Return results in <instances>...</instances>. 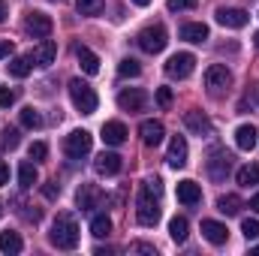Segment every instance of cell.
Masks as SVG:
<instances>
[{
	"label": "cell",
	"mask_w": 259,
	"mask_h": 256,
	"mask_svg": "<svg viewBox=\"0 0 259 256\" xmlns=\"http://www.w3.org/2000/svg\"><path fill=\"white\" fill-rule=\"evenodd\" d=\"M184 127L190 130V133H196V136H211V133H214L211 118H208L205 112H199V109H193V112L184 115Z\"/></svg>",
	"instance_id": "7c38bea8"
},
{
	"label": "cell",
	"mask_w": 259,
	"mask_h": 256,
	"mask_svg": "<svg viewBox=\"0 0 259 256\" xmlns=\"http://www.w3.org/2000/svg\"><path fill=\"white\" fill-rule=\"evenodd\" d=\"M139 196H148V199H157V202H160V196H163V181H160V178H145Z\"/></svg>",
	"instance_id": "1f68e13d"
},
{
	"label": "cell",
	"mask_w": 259,
	"mask_h": 256,
	"mask_svg": "<svg viewBox=\"0 0 259 256\" xmlns=\"http://www.w3.org/2000/svg\"><path fill=\"white\" fill-rule=\"evenodd\" d=\"M75 58H78V66H81L88 75H97V72H100V58H97L88 46H78V49H75Z\"/></svg>",
	"instance_id": "44dd1931"
},
{
	"label": "cell",
	"mask_w": 259,
	"mask_h": 256,
	"mask_svg": "<svg viewBox=\"0 0 259 256\" xmlns=\"http://www.w3.org/2000/svg\"><path fill=\"white\" fill-rule=\"evenodd\" d=\"M235 178H238V184H241V187L259 184V163H247V166H241Z\"/></svg>",
	"instance_id": "83f0119b"
},
{
	"label": "cell",
	"mask_w": 259,
	"mask_h": 256,
	"mask_svg": "<svg viewBox=\"0 0 259 256\" xmlns=\"http://www.w3.org/2000/svg\"><path fill=\"white\" fill-rule=\"evenodd\" d=\"M18 142H21V136H18V130H15V127H6V130H3L0 145H3L6 151H15V148H18Z\"/></svg>",
	"instance_id": "836d02e7"
},
{
	"label": "cell",
	"mask_w": 259,
	"mask_h": 256,
	"mask_svg": "<svg viewBox=\"0 0 259 256\" xmlns=\"http://www.w3.org/2000/svg\"><path fill=\"white\" fill-rule=\"evenodd\" d=\"M30 69H33L30 58H12V61H9V75H12V78H27Z\"/></svg>",
	"instance_id": "f1b7e54d"
},
{
	"label": "cell",
	"mask_w": 259,
	"mask_h": 256,
	"mask_svg": "<svg viewBox=\"0 0 259 256\" xmlns=\"http://www.w3.org/2000/svg\"><path fill=\"white\" fill-rule=\"evenodd\" d=\"M94 253H97V256H112V247H97Z\"/></svg>",
	"instance_id": "f6af8a7d"
},
{
	"label": "cell",
	"mask_w": 259,
	"mask_h": 256,
	"mask_svg": "<svg viewBox=\"0 0 259 256\" xmlns=\"http://www.w3.org/2000/svg\"><path fill=\"white\" fill-rule=\"evenodd\" d=\"M91 145H94V136L88 130H72L64 139V151H66V157H72V160L91 154Z\"/></svg>",
	"instance_id": "277c9868"
},
{
	"label": "cell",
	"mask_w": 259,
	"mask_h": 256,
	"mask_svg": "<svg viewBox=\"0 0 259 256\" xmlns=\"http://www.w3.org/2000/svg\"><path fill=\"white\" fill-rule=\"evenodd\" d=\"M21 127H27V130H39L42 127V115H39V109H33V106L21 109Z\"/></svg>",
	"instance_id": "4dcf8cb0"
},
{
	"label": "cell",
	"mask_w": 259,
	"mask_h": 256,
	"mask_svg": "<svg viewBox=\"0 0 259 256\" xmlns=\"http://www.w3.org/2000/svg\"><path fill=\"white\" fill-rule=\"evenodd\" d=\"M21 247H24V241H21V235L18 232H0V250L3 253H9V256H15V253H21Z\"/></svg>",
	"instance_id": "d4e9b609"
},
{
	"label": "cell",
	"mask_w": 259,
	"mask_h": 256,
	"mask_svg": "<svg viewBox=\"0 0 259 256\" xmlns=\"http://www.w3.org/2000/svg\"><path fill=\"white\" fill-rule=\"evenodd\" d=\"M36 178H39V172H36L33 163H21V166H18V184H21L24 190H30V187L36 184Z\"/></svg>",
	"instance_id": "4316f807"
},
{
	"label": "cell",
	"mask_w": 259,
	"mask_h": 256,
	"mask_svg": "<svg viewBox=\"0 0 259 256\" xmlns=\"http://www.w3.org/2000/svg\"><path fill=\"white\" fill-rule=\"evenodd\" d=\"M157 103L163 109H169L172 106V88H157Z\"/></svg>",
	"instance_id": "f35d334b"
},
{
	"label": "cell",
	"mask_w": 259,
	"mask_h": 256,
	"mask_svg": "<svg viewBox=\"0 0 259 256\" xmlns=\"http://www.w3.org/2000/svg\"><path fill=\"white\" fill-rule=\"evenodd\" d=\"M58 193H61L58 184H46V187H42V196H46V199H58Z\"/></svg>",
	"instance_id": "b9f144b4"
},
{
	"label": "cell",
	"mask_w": 259,
	"mask_h": 256,
	"mask_svg": "<svg viewBox=\"0 0 259 256\" xmlns=\"http://www.w3.org/2000/svg\"><path fill=\"white\" fill-rule=\"evenodd\" d=\"M136 42H139L142 52H148V55H160V52L169 46V33H166L163 24H148V27L136 36Z\"/></svg>",
	"instance_id": "3957f363"
},
{
	"label": "cell",
	"mask_w": 259,
	"mask_h": 256,
	"mask_svg": "<svg viewBox=\"0 0 259 256\" xmlns=\"http://www.w3.org/2000/svg\"><path fill=\"white\" fill-rule=\"evenodd\" d=\"M205 84H208L211 91L229 88V84H232V72H229L223 64H211L208 69H205Z\"/></svg>",
	"instance_id": "8fae6325"
},
{
	"label": "cell",
	"mask_w": 259,
	"mask_h": 256,
	"mask_svg": "<svg viewBox=\"0 0 259 256\" xmlns=\"http://www.w3.org/2000/svg\"><path fill=\"white\" fill-rule=\"evenodd\" d=\"M169 235H172L175 244H184L187 235H190V223H187V217H172V220H169Z\"/></svg>",
	"instance_id": "603a6c76"
},
{
	"label": "cell",
	"mask_w": 259,
	"mask_h": 256,
	"mask_svg": "<svg viewBox=\"0 0 259 256\" xmlns=\"http://www.w3.org/2000/svg\"><path fill=\"white\" fill-rule=\"evenodd\" d=\"M30 64L33 66H52L55 64V58H58V42H52V39H42L30 55Z\"/></svg>",
	"instance_id": "30bf717a"
},
{
	"label": "cell",
	"mask_w": 259,
	"mask_h": 256,
	"mask_svg": "<svg viewBox=\"0 0 259 256\" xmlns=\"http://www.w3.org/2000/svg\"><path fill=\"white\" fill-rule=\"evenodd\" d=\"M196 69V58L190 55V52H178V55H172L169 61H166V75L169 78H190Z\"/></svg>",
	"instance_id": "5b68a950"
},
{
	"label": "cell",
	"mask_w": 259,
	"mask_h": 256,
	"mask_svg": "<svg viewBox=\"0 0 259 256\" xmlns=\"http://www.w3.org/2000/svg\"><path fill=\"white\" fill-rule=\"evenodd\" d=\"M235 145L241 151H253L256 148V127L253 124H241V127L235 130Z\"/></svg>",
	"instance_id": "7402d4cb"
},
{
	"label": "cell",
	"mask_w": 259,
	"mask_h": 256,
	"mask_svg": "<svg viewBox=\"0 0 259 256\" xmlns=\"http://www.w3.org/2000/svg\"><path fill=\"white\" fill-rule=\"evenodd\" d=\"M247 21H250V18H247V12H244V9H217V24H223V27L241 30Z\"/></svg>",
	"instance_id": "9a60e30c"
},
{
	"label": "cell",
	"mask_w": 259,
	"mask_h": 256,
	"mask_svg": "<svg viewBox=\"0 0 259 256\" xmlns=\"http://www.w3.org/2000/svg\"><path fill=\"white\" fill-rule=\"evenodd\" d=\"M130 253H148V256H157V247H154V244H145V241H133V244H130Z\"/></svg>",
	"instance_id": "74e56055"
},
{
	"label": "cell",
	"mask_w": 259,
	"mask_h": 256,
	"mask_svg": "<svg viewBox=\"0 0 259 256\" xmlns=\"http://www.w3.org/2000/svg\"><path fill=\"white\" fill-rule=\"evenodd\" d=\"M205 166H208V175H211L214 181H223V178L232 172V154H226V151H214L211 160H208Z\"/></svg>",
	"instance_id": "52a82bcc"
},
{
	"label": "cell",
	"mask_w": 259,
	"mask_h": 256,
	"mask_svg": "<svg viewBox=\"0 0 259 256\" xmlns=\"http://www.w3.org/2000/svg\"><path fill=\"white\" fill-rule=\"evenodd\" d=\"M202 235H205V241H211L217 247L229 241V229L223 223H217V220H202Z\"/></svg>",
	"instance_id": "2e32d148"
},
{
	"label": "cell",
	"mask_w": 259,
	"mask_h": 256,
	"mask_svg": "<svg viewBox=\"0 0 259 256\" xmlns=\"http://www.w3.org/2000/svg\"><path fill=\"white\" fill-rule=\"evenodd\" d=\"M181 39H187V42H205L208 39V27L202 21H190V24L181 27Z\"/></svg>",
	"instance_id": "cb8c5ba5"
},
{
	"label": "cell",
	"mask_w": 259,
	"mask_h": 256,
	"mask_svg": "<svg viewBox=\"0 0 259 256\" xmlns=\"http://www.w3.org/2000/svg\"><path fill=\"white\" fill-rule=\"evenodd\" d=\"M69 100H72V106L81 112V115H94L97 112V94H94V88L88 84V81H81V78H72L69 81Z\"/></svg>",
	"instance_id": "7a4b0ae2"
},
{
	"label": "cell",
	"mask_w": 259,
	"mask_h": 256,
	"mask_svg": "<svg viewBox=\"0 0 259 256\" xmlns=\"http://www.w3.org/2000/svg\"><path fill=\"white\" fill-rule=\"evenodd\" d=\"M199 0H169V9L172 12H181V9H193Z\"/></svg>",
	"instance_id": "ab89813d"
},
{
	"label": "cell",
	"mask_w": 259,
	"mask_h": 256,
	"mask_svg": "<svg viewBox=\"0 0 259 256\" xmlns=\"http://www.w3.org/2000/svg\"><path fill=\"white\" fill-rule=\"evenodd\" d=\"M142 72V66H139V61H133V58H124L121 64H118V75L121 78H136Z\"/></svg>",
	"instance_id": "d6a6232c"
},
{
	"label": "cell",
	"mask_w": 259,
	"mask_h": 256,
	"mask_svg": "<svg viewBox=\"0 0 259 256\" xmlns=\"http://www.w3.org/2000/svg\"><path fill=\"white\" fill-rule=\"evenodd\" d=\"M241 232H244V238H247V241L259 238V220H250V217H247V220L241 223Z\"/></svg>",
	"instance_id": "d590c367"
},
{
	"label": "cell",
	"mask_w": 259,
	"mask_h": 256,
	"mask_svg": "<svg viewBox=\"0 0 259 256\" xmlns=\"http://www.w3.org/2000/svg\"><path fill=\"white\" fill-rule=\"evenodd\" d=\"M217 211H220V214H226V217H235V214L241 211V199H238L235 193H226V196H220V199H217Z\"/></svg>",
	"instance_id": "484cf974"
},
{
	"label": "cell",
	"mask_w": 259,
	"mask_h": 256,
	"mask_svg": "<svg viewBox=\"0 0 259 256\" xmlns=\"http://www.w3.org/2000/svg\"><path fill=\"white\" fill-rule=\"evenodd\" d=\"M75 9L81 15H97V12H103V0H75Z\"/></svg>",
	"instance_id": "e575fe53"
},
{
	"label": "cell",
	"mask_w": 259,
	"mask_h": 256,
	"mask_svg": "<svg viewBox=\"0 0 259 256\" xmlns=\"http://www.w3.org/2000/svg\"><path fill=\"white\" fill-rule=\"evenodd\" d=\"M3 184H9V166L0 160V187H3Z\"/></svg>",
	"instance_id": "7bdbcfd3"
},
{
	"label": "cell",
	"mask_w": 259,
	"mask_h": 256,
	"mask_svg": "<svg viewBox=\"0 0 259 256\" xmlns=\"http://www.w3.org/2000/svg\"><path fill=\"white\" fill-rule=\"evenodd\" d=\"M49 157V145L46 142H33L30 145V160H46Z\"/></svg>",
	"instance_id": "8d00e7d4"
},
{
	"label": "cell",
	"mask_w": 259,
	"mask_h": 256,
	"mask_svg": "<svg viewBox=\"0 0 259 256\" xmlns=\"http://www.w3.org/2000/svg\"><path fill=\"white\" fill-rule=\"evenodd\" d=\"M103 142L112 145V148L124 145V142H127V127H124L121 121H106V124H103Z\"/></svg>",
	"instance_id": "d6986e66"
},
{
	"label": "cell",
	"mask_w": 259,
	"mask_h": 256,
	"mask_svg": "<svg viewBox=\"0 0 259 256\" xmlns=\"http://www.w3.org/2000/svg\"><path fill=\"white\" fill-rule=\"evenodd\" d=\"M139 136H142V142H145L148 148H157V145L163 142V136H166V127H163L160 121H145V124L139 127Z\"/></svg>",
	"instance_id": "e0dca14e"
},
{
	"label": "cell",
	"mask_w": 259,
	"mask_h": 256,
	"mask_svg": "<svg viewBox=\"0 0 259 256\" xmlns=\"http://www.w3.org/2000/svg\"><path fill=\"white\" fill-rule=\"evenodd\" d=\"M109 232H112V220H109L106 214H94V220H91V235L106 238Z\"/></svg>",
	"instance_id": "f546056e"
},
{
	"label": "cell",
	"mask_w": 259,
	"mask_h": 256,
	"mask_svg": "<svg viewBox=\"0 0 259 256\" xmlns=\"http://www.w3.org/2000/svg\"><path fill=\"white\" fill-rule=\"evenodd\" d=\"M178 202L184 205H199L202 202V187L196 181H178Z\"/></svg>",
	"instance_id": "ffe728a7"
},
{
	"label": "cell",
	"mask_w": 259,
	"mask_h": 256,
	"mask_svg": "<svg viewBox=\"0 0 259 256\" xmlns=\"http://www.w3.org/2000/svg\"><path fill=\"white\" fill-rule=\"evenodd\" d=\"M75 202H78L81 211H94V208H100L106 202V193L100 190L97 184H81L78 193H75Z\"/></svg>",
	"instance_id": "8992f818"
},
{
	"label": "cell",
	"mask_w": 259,
	"mask_h": 256,
	"mask_svg": "<svg viewBox=\"0 0 259 256\" xmlns=\"http://www.w3.org/2000/svg\"><path fill=\"white\" fill-rule=\"evenodd\" d=\"M3 18H6V3L0 0V21H3Z\"/></svg>",
	"instance_id": "7dc6e473"
},
{
	"label": "cell",
	"mask_w": 259,
	"mask_h": 256,
	"mask_svg": "<svg viewBox=\"0 0 259 256\" xmlns=\"http://www.w3.org/2000/svg\"><path fill=\"white\" fill-rule=\"evenodd\" d=\"M9 52H12V42L9 39H0V58H9Z\"/></svg>",
	"instance_id": "ee69618b"
},
{
	"label": "cell",
	"mask_w": 259,
	"mask_h": 256,
	"mask_svg": "<svg viewBox=\"0 0 259 256\" xmlns=\"http://www.w3.org/2000/svg\"><path fill=\"white\" fill-rule=\"evenodd\" d=\"M0 217H3V202H0Z\"/></svg>",
	"instance_id": "f907efd6"
},
{
	"label": "cell",
	"mask_w": 259,
	"mask_h": 256,
	"mask_svg": "<svg viewBox=\"0 0 259 256\" xmlns=\"http://www.w3.org/2000/svg\"><path fill=\"white\" fill-rule=\"evenodd\" d=\"M136 220H139L142 226H157V220H160V202H157V199H148V196H139Z\"/></svg>",
	"instance_id": "ba28073f"
},
{
	"label": "cell",
	"mask_w": 259,
	"mask_h": 256,
	"mask_svg": "<svg viewBox=\"0 0 259 256\" xmlns=\"http://www.w3.org/2000/svg\"><path fill=\"white\" fill-rule=\"evenodd\" d=\"M49 238H52V244H55L58 250H72V247H78V223H75V217H72L69 211H61V214L55 217Z\"/></svg>",
	"instance_id": "6da1fadb"
},
{
	"label": "cell",
	"mask_w": 259,
	"mask_h": 256,
	"mask_svg": "<svg viewBox=\"0 0 259 256\" xmlns=\"http://www.w3.org/2000/svg\"><path fill=\"white\" fill-rule=\"evenodd\" d=\"M169 166L172 169H184L187 166V139L184 136H172V142H169Z\"/></svg>",
	"instance_id": "5bb4252c"
},
{
	"label": "cell",
	"mask_w": 259,
	"mask_h": 256,
	"mask_svg": "<svg viewBox=\"0 0 259 256\" xmlns=\"http://www.w3.org/2000/svg\"><path fill=\"white\" fill-rule=\"evenodd\" d=\"M15 103V91H9V88H0V106L3 109H9Z\"/></svg>",
	"instance_id": "60d3db41"
},
{
	"label": "cell",
	"mask_w": 259,
	"mask_h": 256,
	"mask_svg": "<svg viewBox=\"0 0 259 256\" xmlns=\"http://www.w3.org/2000/svg\"><path fill=\"white\" fill-rule=\"evenodd\" d=\"M94 169H97L100 175H118V172H121V157H118L115 151H103V154L94 160Z\"/></svg>",
	"instance_id": "ac0fdd59"
},
{
	"label": "cell",
	"mask_w": 259,
	"mask_h": 256,
	"mask_svg": "<svg viewBox=\"0 0 259 256\" xmlns=\"http://www.w3.org/2000/svg\"><path fill=\"white\" fill-rule=\"evenodd\" d=\"M253 46H256V49H259V30H256V33H253Z\"/></svg>",
	"instance_id": "681fc988"
},
{
	"label": "cell",
	"mask_w": 259,
	"mask_h": 256,
	"mask_svg": "<svg viewBox=\"0 0 259 256\" xmlns=\"http://www.w3.org/2000/svg\"><path fill=\"white\" fill-rule=\"evenodd\" d=\"M250 208H253V211H256V214H259V193H256V196H253V199H250Z\"/></svg>",
	"instance_id": "bcb514c9"
},
{
	"label": "cell",
	"mask_w": 259,
	"mask_h": 256,
	"mask_svg": "<svg viewBox=\"0 0 259 256\" xmlns=\"http://www.w3.org/2000/svg\"><path fill=\"white\" fill-rule=\"evenodd\" d=\"M24 27H27V33L39 36V39H49L52 36V18L46 12H30L27 21H24Z\"/></svg>",
	"instance_id": "4fadbf2b"
},
{
	"label": "cell",
	"mask_w": 259,
	"mask_h": 256,
	"mask_svg": "<svg viewBox=\"0 0 259 256\" xmlns=\"http://www.w3.org/2000/svg\"><path fill=\"white\" fill-rule=\"evenodd\" d=\"M145 103H148V97H145L142 88H124V91L118 94V106H121L124 112H142Z\"/></svg>",
	"instance_id": "9c48e42d"
},
{
	"label": "cell",
	"mask_w": 259,
	"mask_h": 256,
	"mask_svg": "<svg viewBox=\"0 0 259 256\" xmlns=\"http://www.w3.org/2000/svg\"><path fill=\"white\" fill-rule=\"evenodd\" d=\"M253 253H259V247H253Z\"/></svg>",
	"instance_id": "816d5d0a"
},
{
	"label": "cell",
	"mask_w": 259,
	"mask_h": 256,
	"mask_svg": "<svg viewBox=\"0 0 259 256\" xmlns=\"http://www.w3.org/2000/svg\"><path fill=\"white\" fill-rule=\"evenodd\" d=\"M133 3H136V6H148L151 0H133Z\"/></svg>",
	"instance_id": "c3c4849f"
}]
</instances>
